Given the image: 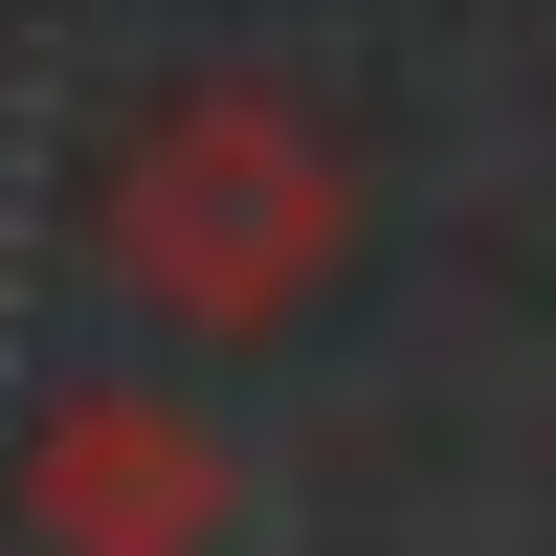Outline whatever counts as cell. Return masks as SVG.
<instances>
[{
	"label": "cell",
	"mask_w": 556,
	"mask_h": 556,
	"mask_svg": "<svg viewBox=\"0 0 556 556\" xmlns=\"http://www.w3.org/2000/svg\"><path fill=\"white\" fill-rule=\"evenodd\" d=\"M89 245H112V290L156 312V334L245 356V334H290V312L356 267V156H334L267 67H201V89H156V112L112 134Z\"/></svg>",
	"instance_id": "6da1fadb"
},
{
	"label": "cell",
	"mask_w": 556,
	"mask_h": 556,
	"mask_svg": "<svg viewBox=\"0 0 556 556\" xmlns=\"http://www.w3.org/2000/svg\"><path fill=\"white\" fill-rule=\"evenodd\" d=\"M0 513H23V556H223V424L156 379H67L23 424V468H0Z\"/></svg>",
	"instance_id": "7a4b0ae2"
}]
</instances>
